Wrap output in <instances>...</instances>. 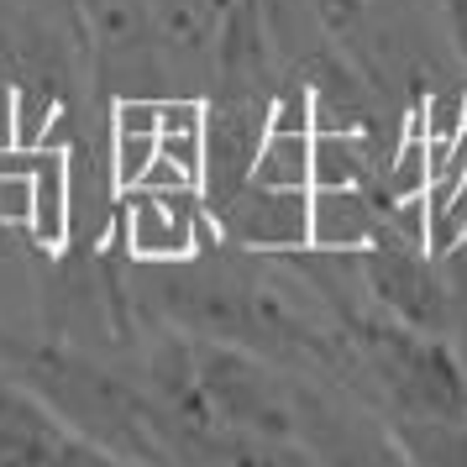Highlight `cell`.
I'll use <instances>...</instances> for the list:
<instances>
[{
    "instance_id": "cell-9",
    "label": "cell",
    "mask_w": 467,
    "mask_h": 467,
    "mask_svg": "<svg viewBox=\"0 0 467 467\" xmlns=\"http://www.w3.org/2000/svg\"><path fill=\"white\" fill-rule=\"evenodd\" d=\"M373 179V131H316L310 142V190L368 184Z\"/></svg>"
},
{
    "instance_id": "cell-3",
    "label": "cell",
    "mask_w": 467,
    "mask_h": 467,
    "mask_svg": "<svg viewBox=\"0 0 467 467\" xmlns=\"http://www.w3.org/2000/svg\"><path fill=\"white\" fill-rule=\"evenodd\" d=\"M362 284L383 305V316L410 326V331L441 337L451 326V295H446L441 274H436V257L415 247V242H400V236L373 242L362 253Z\"/></svg>"
},
{
    "instance_id": "cell-10",
    "label": "cell",
    "mask_w": 467,
    "mask_h": 467,
    "mask_svg": "<svg viewBox=\"0 0 467 467\" xmlns=\"http://www.w3.org/2000/svg\"><path fill=\"white\" fill-rule=\"evenodd\" d=\"M310 142H316V131H268L263 148H257L253 179L257 184H295V190H310Z\"/></svg>"
},
{
    "instance_id": "cell-19",
    "label": "cell",
    "mask_w": 467,
    "mask_h": 467,
    "mask_svg": "<svg viewBox=\"0 0 467 467\" xmlns=\"http://www.w3.org/2000/svg\"><path fill=\"white\" fill-rule=\"evenodd\" d=\"M446 5V26H451V43H457V53H462L467 64V0H441Z\"/></svg>"
},
{
    "instance_id": "cell-14",
    "label": "cell",
    "mask_w": 467,
    "mask_h": 467,
    "mask_svg": "<svg viewBox=\"0 0 467 467\" xmlns=\"http://www.w3.org/2000/svg\"><path fill=\"white\" fill-rule=\"evenodd\" d=\"M310 11H316V22L326 26L331 43L352 47L368 32V0H310Z\"/></svg>"
},
{
    "instance_id": "cell-6",
    "label": "cell",
    "mask_w": 467,
    "mask_h": 467,
    "mask_svg": "<svg viewBox=\"0 0 467 467\" xmlns=\"http://www.w3.org/2000/svg\"><path fill=\"white\" fill-rule=\"evenodd\" d=\"M263 137H268V106H257L253 95L215 100L205 110V184H200V194L215 200V194L247 184Z\"/></svg>"
},
{
    "instance_id": "cell-2",
    "label": "cell",
    "mask_w": 467,
    "mask_h": 467,
    "mask_svg": "<svg viewBox=\"0 0 467 467\" xmlns=\"http://www.w3.org/2000/svg\"><path fill=\"white\" fill-rule=\"evenodd\" d=\"M352 341L373 379L389 389V400L415 420H446L467 425V368L457 352L431 331H410L400 320L352 316Z\"/></svg>"
},
{
    "instance_id": "cell-1",
    "label": "cell",
    "mask_w": 467,
    "mask_h": 467,
    "mask_svg": "<svg viewBox=\"0 0 467 467\" xmlns=\"http://www.w3.org/2000/svg\"><path fill=\"white\" fill-rule=\"evenodd\" d=\"M0 368L5 379H16L22 389H32L37 400L89 441L121 451L131 462L158 467L169 457V420L163 410H152L137 389L95 368L79 352H64V347H37V341H16L0 331Z\"/></svg>"
},
{
    "instance_id": "cell-16",
    "label": "cell",
    "mask_w": 467,
    "mask_h": 467,
    "mask_svg": "<svg viewBox=\"0 0 467 467\" xmlns=\"http://www.w3.org/2000/svg\"><path fill=\"white\" fill-rule=\"evenodd\" d=\"M110 127L121 131V137H158V131H163V100H152V95H127V100H116Z\"/></svg>"
},
{
    "instance_id": "cell-5",
    "label": "cell",
    "mask_w": 467,
    "mask_h": 467,
    "mask_svg": "<svg viewBox=\"0 0 467 467\" xmlns=\"http://www.w3.org/2000/svg\"><path fill=\"white\" fill-rule=\"evenodd\" d=\"M295 415H299V441L310 446V457L320 467H410L400 436H383L352 404L326 400L316 389L295 383Z\"/></svg>"
},
{
    "instance_id": "cell-13",
    "label": "cell",
    "mask_w": 467,
    "mask_h": 467,
    "mask_svg": "<svg viewBox=\"0 0 467 467\" xmlns=\"http://www.w3.org/2000/svg\"><path fill=\"white\" fill-rule=\"evenodd\" d=\"M152 158H158V137H121L116 131V158H110V190L127 194L142 184V173L152 169Z\"/></svg>"
},
{
    "instance_id": "cell-7",
    "label": "cell",
    "mask_w": 467,
    "mask_h": 467,
    "mask_svg": "<svg viewBox=\"0 0 467 467\" xmlns=\"http://www.w3.org/2000/svg\"><path fill=\"white\" fill-rule=\"evenodd\" d=\"M394 236L389 221V200L368 190V184H331V190H310V247L331 257H362L373 242ZM404 242V236H400Z\"/></svg>"
},
{
    "instance_id": "cell-18",
    "label": "cell",
    "mask_w": 467,
    "mask_h": 467,
    "mask_svg": "<svg viewBox=\"0 0 467 467\" xmlns=\"http://www.w3.org/2000/svg\"><path fill=\"white\" fill-rule=\"evenodd\" d=\"M205 100H194V95H173L163 100V131L158 137H205Z\"/></svg>"
},
{
    "instance_id": "cell-15",
    "label": "cell",
    "mask_w": 467,
    "mask_h": 467,
    "mask_svg": "<svg viewBox=\"0 0 467 467\" xmlns=\"http://www.w3.org/2000/svg\"><path fill=\"white\" fill-rule=\"evenodd\" d=\"M268 131H316V89H284L268 100Z\"/></svg>"
},
{
    "instance_id": "cell-12",
    "label": "cell",
    "mask_w": 467,
    "mask_h": 467,
    "mask_svg": "<svg viewBox=\"0 0 467 467\" xmlns=\"http://www.w3.org/2000/svg\"><path fill=\"white\" fill-rule=\"evenodd\" d=\"M58 116H64L58 95H47V89H11V148H22V152L47 148Z\"/></svg>"
},
{
    "instance_id": "cell-11",
    "label": "cell",
    "mask_w": 467,
    "mask_h": 467,
    "mask_svg": "<svg viewBox=\"0 0 467 467\" xmlns=\"http://www.w3.org/2000/svg\"><path fill=\"white\" fill-rule=\"evenodd\" d=\"M211 457L221 467H320L299 441H274V436H205Z\"/></svg>"
},
{
    "instance_id": "cell-17",
    "label": "cell",
    "mask_w": 467,
    "mask_h": 467,
    "mask_svg": "<svg viewBox=\"0 0 467 467\" xmlns=\"http://www.w3.org/2000/svg\"><path fill=\"white\" fill-rule=\"evenodd\" d=\"M462 127H467V89L425 95V131L431 137H457Z\"/></svg>"
},
{
    "instance_id": "cell-4",
    "label": "cell",
    "mask_w": 467,
    "mask_h": 467,
    "mask_svg": "<svg viewBox=\"0 0 467 467\" xmlns=\"http://www.w3.org/2000/svg\"><path fill=\"white\" fill-rule=\"evenodd\" d=\"M215 215V232L242 253H310V190L295 184H236V190L205 200Z\"/></svg>"
},
{
    "instance_id": "cell-8",
    "label": "cell",
    "mask_w": 467,
    "mask_h": 467,
    "mask_svg": "<svg viewBox=\"0 0 467 467\" xmlns=\"http://www.w3.org/2000/svg\"><path fill=\"white\" fill-rule=\"evenodd\" d=\"M32 179H37V194H32V226L26 232L37 236V247L64 253L68 247V158H64V148H43Z\"/></svg>"
}]
</instances>
